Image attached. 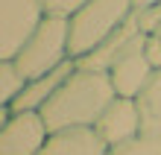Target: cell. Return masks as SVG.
<instances>
[{
  "label": "cell",
  "mask_w": 161,
  "mask_h": 155,
  "mask_svg": "<svg viewBox=\"0 0 161 155\" xmlns=\"http://www.w3.org/2000/svg\"><path fill=\"white\" fill-rule=\"evenodd\" d=\"M85 3L88 0H41L44 15H50V18H73Z\"/></svg>",
  "instance_id": "5bb4252c"
},
{
  "label": "cell",
  "mask_w": 161,
  "mask_h": 155,
  "mask_svg": "<svg viewBox=\"0 0 161 155\" xmlns=\"http://www.w3.org/2000/svg\"><path fill=\"white\" fill-rule=\"evenodd\" d=\"M161 3V0H135V12L141 15V12H149V9H155Z\"/></svg>",
  "instance_id": "e0dca14e"
},
{
  "label": "cell",
  "mask_w": 161,
  "mask_h": 155,
  "mask_svg": "<svg viewBox=\"0 0 161 155\" xmlns=\"http://www.w3.org/2000/svg\"><path fill=\"white\" fill-rule=\"evenodd\" d=\"M41 21V0H0V62H15Z\"/></svg>",
  "instance_id": "277c9868"
},
{
  "label": "cell",
  "mask_w": 161,
  "mask_h": 155,
  "mask_svg": "<svg viewBox=\"0 0 161 155\" xmlns=\"http://www.w3.org/2000/svg\"><path fill=\"white\" fill-rule=\"evenodd\" d=\"M70 59V26L68 18H50L44 15V21L35 26V32L26 38L21 53L15 56V67L26 82L47 76L50 70L62 67Z\"/></svg>",
  "instance_id": "3957f363"
},
{
  "label": "cell",
  "mask_w": 161,
  "mask_h": 155,
  "mask_svg": "<svg viewBox=\"0 0 161 155\" xmlns=\"http://www.w3.org/2000/svg\"><path fill=\"white\" fill-rule=\"evenodd\" d=\"M97 138L106 143V147H120V143H129L144 135V123H141V111L135 100H126V97H114V102L103 111V117L94 126Z\"/></svg>",
  "instance_id": "52a82bcc"
},
{
  "label": "cell",
  "mask_w": 161,
  "mask_h": 155,
  "mask_svg": "<svg viewBox=\"0 0 161 155\" xmlns=\"http://www.w3.org/2000/svg\"><path fill=\"white\" fill-rule=\"evenodd\" d=\"M147 56L155 67H161V21L147 32Z\"/></svg>",
  "instance_id": "9a60e30c"
},
{
  "label": "cell",
  "mask_w": 161,
  "mask_h": 155,
  "mask_svg": "<svg viewBox=\"0 0 161 155\" xmlns=\"http://www.w3.org/2000/svg\"><path fill=\"white\" fill-rule=\"evenodd\" d=\"M50 138L41 111H12L0 129V155H38Z\"/></svg>",
  "instance_id": "8992f818"
},
{
  "label": "cell",
  "mask_w": 161,
  "mask_h": 155,
  "mask_svg": "<svg viewBox=\"0 0 161 155\" xmlns=\"http://www.w3.org/2000/svg\"><path fill=\"white\" fill-rule=\"evenodd\" d=\"M106 155H161V135H141V138L120 143V147H111Z\"/></svg>",
  "instance_id": "4fadbf2b"
},
{
  "label": "cell",
  "mask_w": 161,
  "mask_h": 155,
  "mask_svg": "<svg viewBox=\"0 0 161 155\" xmlns=\"http://www.w3.org/2000/svg\"><path fill=\"white\" fill-rule=\"evenodd\" d=\"M108 147L97 138L94 129H68L53 132L38 155H106Z\"/></svg>",
  "instance_id": "30bf717a"
},
{
  "label": "cell",
  "mask_w": 161,
  "mask_h": 155,
  "mask_svg": "<svg viewBox=\"0 0 161 155\" xmlns=\"http://www.w3.org/2000/svg\"><path fill=\"white\" fill-rule=\"evenodd\" d=\"M76 70V62H64L62 67L50 70L47 76H38V79H30L24 82L18 100L12 102V111H41L47 102L53 100V94L64 85V79Z\"/></svg>",
  "instance_id": "ba28073f"
},
{
  "label": "cell",
  "mask_w": 161,
  "mask_h": 155,
  "mask_svg": "<svg viewBox=\"0 0 161 155\" xmlns=\"http://www.w3.org/2000/svg\"><path fill=\"white\" fill-rule=\"evenodd\" d=\"M141 32H144V30H141L138 15H135V18H129V21L123 24L114 35H108L106 41L97 47V50H91L88 56H85V59H79L76 64H79V67H85V70H100V73H108V70H111V64H114L120 56L126 53V47L135 41Z\"/></svg>",
  "instance_id": "9c48e42d"
},
{
  "label": "cell",
  "mask_w": 161,
  "mask_h": 155,
  "mask_svg": "<svg viewBox=\"0 0 161 155\" xmlns=\"http://www.w3.org/2000/svg\"><path fill=\"white\" fill-rule=\"evenodd\" d=\"M114 85L108 73L100 70H85L76 64L64 85L53 94V100L41 108V117L47 129L53 132H68V129H94L103 111L114 102Z\"/></svg>",
  "instance_id": "6da1fadb"
},
{
  "label": "cell",
  "mask_w": 161,
  "mask_h": 155,
  "mask_svg": "<svg viewBox=\"0 0 161 155\" xmlns=\"http://www.w3.org/2000/svg\"><path fill=\"white\" fill-rule=\"evenodd\" d=\"M135 0H88L73 18H68L70 26V59L79 62L91 50L114 35L129 18H135Z\"/></svg>",
  "instance_id": "7a4b0ae2"
},
{
  "label": "cell",
  "mask_w": 161,
  "mask_h": 155,
  "mask_svg": "<svg viewBox=\"0 0 161 155\" xmlns=\"http://www.w3.org/2000/svg\"><path fill=\"white\" fill-rule=\"evenodd\" d=\"M24 82L26 79L18 73L15 62H0V111H9V108H12V102L18 100Z\"/></svg>",
  "instance_id": "7c38bea8"
},
{
  "label": "cell",
  "mask_w": 161,
  "mask_h": 155,
  "mask_svg": "<svg viewBox=\"0 0 161 155\" xmlns=\"http://www.w3.org/2000/svg\"><path fill=\"white\" fill-rule=\"evenodd\" d=\"M155 64L149 62L147 56V32H141L135 41L126 47V53L111 64L108 79L114 85L117 97H126V100H138V94L147 88V82L153 79Z\"/></svg>",
  "instance_id": "5b68a950"
},
{
  "label": "cell",
  "mask_w": 161,
  "mask_h": 155,
  "mask_svg": "<svg viewBox=\"0 0 161 155\" xmlns=\"http://www.w3.org/2000/svg\"><path fill=\"white\" fill-rule=\"evenodd\" d=\"M138 111L141 123H144L147 135H161V67H155L153 79L147 82V88L138 94Z\"/></svg>",
  "instance_id": "8fae6325"
},
{
  "label": "cell",
  "mask_w": 161,
  "mask_h": 155,
  "mask_svg": "<svg viewBox=\"0 0 161 155\" xmlns=\"http://www.w3.org/2000/svg\"><path fill=\"white\" fill-rule=\"evenodd\" d=\"M158 21H161V3L155 9H149V12H141L138 15V24H141V30H144V32H149Z\"/></svg>",
  "instance_id": "2e32d148"
}]
</instances>
